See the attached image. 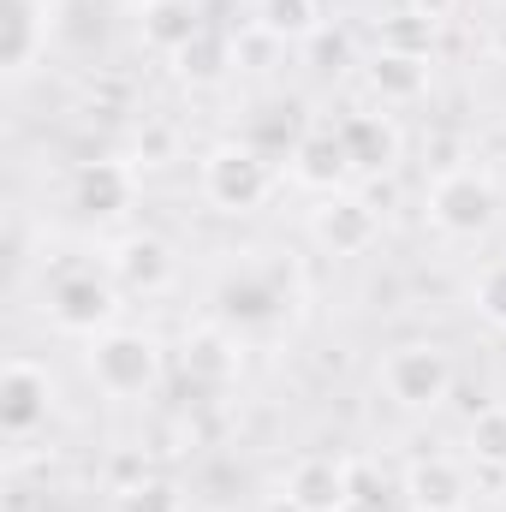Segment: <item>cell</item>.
I'll use <instances>...</instances> for the list:
<instances>
[{
    "label": "cell",
    "instance_id": "obj_1",
    "mask_svg": "<svg viewBox=\"0 0 506 512\" xmlns=\"http://www.w3.org/2000/svg\"><path fill=\"white\" fill-rule=\"evenodd\" d=\"M495 209H501V197H495V185L477 167H459V173L435 179V191H429V221L441 233H453V239L489 233L495 227Z\"/></svg>",
    "mask_w": 506,
    "mask_h": 512
},
{
    "label": "cell",
    "instance_id": "obj_2",
    "mask_svg": "<svg viewBox=\"0 0 506 512\" xmlns=\"http://www.w3.org/2000/svg\"><path fill=\"white\" fill-rule=\"evenodd\" d=\"M381 382L387 393L405 405V411H423V405H441L447 387H453V364L441 346H399L387 364H381Z\"/></svg>",
    "mask_w": 506,
    "mask_h": 512
},
{
    "label": "cell",
    "instance_id": "obj_3",
    "mask_svg": "<svg viewBox=\"0 0 506 512\" xmlns=\"http://www.w3.org/2000/svg\"><path fill=\"white\" fill-rule=\"evenodd\" d=\"M203 185H209V197L221 209H256L268 197V161L256 149H245V143H227V149L209 155Z\"/></svg>",
    "mask_w": 506,
    "mask_h": 512
},
{
    "label": "cell",
    "instance_id": "obj_4",
    "mask_svg": "<svg viewBox=\"0 0 506 512\" xmlns=\"http://www.w3.org/2000/svg\"><path fill=\"white\" fill-rule=\"evenodd\" d=\"M90 370H96V382L108 387V393H143V387L155 382V346L143 334H108L96 346Z\"/></svg>",
    "mask_w": 506,
    "mask_h": 512
},
{
    "label": "cell",
    "instance_id": "obj_5",
    "mask_svg": "<svg viewBox=\"0 0 506 512\" xmlns=\"http://www.w3.org/2000/svg\"><path fill=\"white\" fill-rule=\"evenodd\" d=\"M286 495H292L304 512H340L346 501H352V471L334 465V459H322V453H316V459H298Z\"/></svg>",
    "mask_w": 506,
    "mask_h": 512
},
{
    "label": "cell",
    "instance_id": "obj_6",
    "mask_svg": "<svg viewBox=\"0 0 506 512\" xmlns=\"http://www.w3.org/2000/svg\"><path fill=\"white\" fill-rule=\"evenodd\" d=\"M405 495H411L417 512H459L465 507V477L447 459H417L411 477H405Z\"/></svg>",
    "mask_w": 506,
    "mask_h": 512
},
{
    "label": "cell",
    "instance_id": "obj_7",
    "mask_svg": "<svg viewBox=\"0 0 506 512\" xmlns=\"http://www.w3.org/2000/svg\"><path fill=\"white\" fill-rule=\"evenodd\" d=\"M316 233H322L334 251L358 256L370 239H376V209H370V203H358V197H334V203L316 215Z\"/></svg>",
    "mask_w": 506,
    "mask_h": 512
},
{
    "label": "cell",
    "instance_id": "obj_8",
    "mask_svg": "<svg viewBox=\"0 0 506 512\" xmlns=\"http://www.w3.org/2000/svg\"><path fill=\"white\" fill-rule=\"evenodd\" d=\"M370 84H376L387 102H417L429 90V60L423 54H399V48H381L376 66H370Z\"/></svg>",
    "mask_w": 506,
    "mask_h": 512
},
{
    "label": "cell",
    "instance_id": "obj_9",
    "mask_svg": "<svg viewBox=\"0 0 506 512\" xmlns=\"http://www.w3.org/2000/svg\"><path fill=\"white\" fill-rule=\"evenodd\" d=\"M143 36L167 54H185L197 42V6L191 0H149L143 6Z\"/></svg>",
    "mask_w": 506,
    "mask_h": 512
},
{
    "label": "cell",
    "instance_id": "obj_10",
    "mask_svg": "<svg viewBox=\"0 0 506 512\" xmlns=\"http://www.w3.org/2000/svg\"><path fill=\"white\" fill-rule=\"evenodd\" d=\"M316 24H322V6L316 0H262V30L280 42H298V36H316Z\"/></svg>",
    "mask_w": 506,
    "mask_h": 512
},
{
    "label": "cell",
    "instance_id": "obj_11",
    "mask_svg": "<svg viewBox=\"0 0 506 512\" xmlns=\"http://www.w3.org/2000/svg\"><path fill=\"white\" fill-rule=\"evenodd\" d=\"M54 316H60L66 328H90V322H102V316H108V286H96V280H84V286H60Z\"/></svg>",
    "mask_w": 506,
    "mask_h": 512
},
{
    "label": "cell",
    "instance_id": "obj_12",
    "mask_svg": "<svg viewBox=\"0 0 506 512\" xmlns=\"http://www.w3.org/2000/svg\"><path fill=\"white\" fill-rule=\"evenodd\" d=\"M340 143H346V155H352L358 167H381V161L393 155V137H387V126H376V120H352V126L340 131Z\"/></svg>",
    "mask_w": 506,
    "mask_h": 512
},
{
    "label": "cell",
    "instance_id": "obj_13",
    "mask_svg": "<svg viewBox=\"0 0 506 512\" xmlns=\"http://www.w3.org/2000/svg\"><path fill=\"white\" fill-rule=\"evenodd\" d=\"M120 274H126L131 286H161L167 280V251L155 239H131L126 251H120Z\"/></svg>",
    "mask_w": 506,
    "mask_h": 512
},
{
    "label": "cell",
    "instance_id": "obj_14",
    "mask_svg": "<svg viewBox=\"0 0 506 512\" xmlns=\"http://www.w3.org/2000/svg\"><path fill=\"white\" fill-rule=\"evenodd\" d=\"M298 161H304L298 173H304L310 185H328V179H334L352 155H346V143H340V137H310V143L298 149Z\"/></svg>",
    "mask_w": 506,
    "mask_h": 512
},
{
    "label": "cell",
    "instance_id": "obj_15",
    "mask_svg": "<svg viewBox=\"0 0 506 512\" xmlns=\"http://www.w3.org/2000/svg\"><path fill=\"white\" fill-rule=\"evenodd\" d=\"M471 447H477V459L506 465V405H483V411H477V423H471Z\"/></svg>",
    "mask_w": 506,
    "mask_h": 512
},
{
    "label": "cell",
    "instance_id": "obj_16",
    "mask_svg": "<svg viewBox=\"0 0 506 512\" xmlns=\"http://www.w3.org/2000/svg\"><path fill=\"white\" fill-rule=\"evenodd\" d=\"M185 370H191V376H203V382H227L233 358H227V346H221L215 334H197V340L185 346Z\"/></svg>",
    "mask_w": 506,
    "mask_h": 512
},
{
    "label": "cell",
    "instance_id": "obj_17",
    "mask_svg": "<svg viewBox=\"0 0 506 512\" xmlns=\"http://www.w3.org/2000/svg\"><path fill=\"white\" fill-rule=\"evenodd\" d=\"M78 191H84V203H96V209H120L131 185H126L120 167H90V173L78 179Z\"/></svg>",
    "mask_w": 506,
    "mask_h": 512
},
{
    "label": "cell",
    "instance_id": "obj_18",
    "mask_svg": "<svg viewBox=\"0 0 506 512\" xmlns=\"http://www.w3.org/2000/svg\"><path fill=\"white\" fill-rule=\"evenodd\" d=\"M30 417H36V370H30V364H12V405H6V423L24 435Z\"/></svg>",
    "mask_w": 506,
    "mask_h": 512
},
{
    "label": "cell",
    "instance_id": "obj_19",
    "mask_svg": "<svg viewBox=\"0 0 506 512\" xmlns=\"http://www.w3.org/2000/svg\"><path fill=\"white\" fill-rule=\"evenodd\" d=\"M114 512H179V495L167 483H137L114 501Z\"/></svg>",
    "mask_w": 506,
    "mask_h": 512
},
{
    "label": "cell",
    "instance_id": "obj_20",
    "mask_svg": "<svg viewBox=\"0 0 506 512\" xmlns=\"http://www.w3.org/2000/svg\"><path fill=\"white\" fill-rule=\"evenodd\" d=\"M36 0H12V66H30L36 54Z\"/></svg>",
    "mask_w": 506,
    "mask_h": 512
},
{
    "label": "cell",
    "instance_id": "obj_21",
    "mask_svg": "<svg viewBox=\"0 0 506 512\" xmlns=\"http://www.w3.org/2000/svg\"><path fill=\"white\" fill-rule=\"evenodd\" d=\"M477 304H483V316H489V322H501V328H506V262L483 268V280H477Z\"/></svg>",
    "mask_w": 506,
    "mask_h": 512
},
{
    "label": "cell",
    "instance_id": "obj_22",
    "mask_svg": "<svg viewBox=\"0 0 506 512\" xmlns=\"http://www.w3.org/2000/svg\"><path fill=\"white\" fill-rule=\"evenodd\" d=\"M459 12V0H417V18L423 24H441V18H453Z\"/></svg>",
    "mask_w": 506,
    "mask_h": 512
}]
</instances>
